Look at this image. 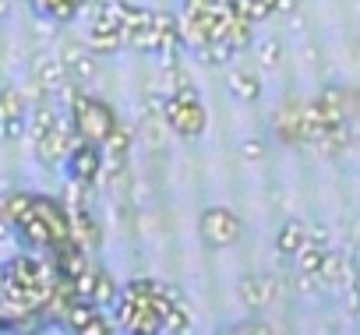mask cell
<instances>
[{"mask_svg":"<svg viewBox=\"0 0 360 335\" xmlns=\"http://www.w3.org/2000/svg\"><path fill=\"white\" fill-rule=\"evenodd\" d=\"M173 303H184L180 293L173 286H162L155 279H134L120 289L117 296V314H113V324L117 331H162V317L169 314Z\"/></svg>","mask_w":360,"mask_h":335,"instance_id":"6da1fadb","label":"cell"},{"mask_svg":"<svg viewBox=\"0 0 360 335\" xmlns=\"http://www.w3.org/2000/svg\"><path fill=\"white\" fill-rule=\"evenodd\" d=\"M162 124L173 134H180L184 141H195V138L205 134L209 113H205V106H202V99H198V92L191 85H180V88H173L166 96V103H162Z\"/></svg>","mask_w":360,"mask_h":335,"instance_id":"7a4b0ae2","label":"cell"},{"mask_svg":"<svg viewBox=\"0 0 360 335\" xmlns=\"http://www.w3.org/2000/svg\"><path fill=\"white\" fill-rule=\"evenodd\" d=\"M68 106H71L75 134H78L82 141H96V145H103L106 134H110V131L117 127V120H120L103 99L85 96V92H75V96L68 99Z\"/></svg>","mask_w":360,"mask_h":335,"instance_id":"3957f363","label":"cell"},{"mask_svg":"<svg viewBox=\"0 0 360 335\" xmlns=\"http://www.w3.org/2000/svg\"><path fill=\"white\" fill-rule=\"evenodd\" d=\"M240 233H244V223L237 219V212H230V209H223V205L205 209L202 219H198V237H202V244L212 247V251L233 247V244L240 240Z\"/></svg>","mask_w":360,"mask_h":335,"instance_id":"277c9868","label":"cell"},{"mask_svg":"<svg viewBox=\"0 0 360 335\" xmlns=\"http://www.w3.org/2000/svg\"><path fill=\"white\" fill-rule=\"evenodd\" d=\"M60 328H68L75 335H110V331H117L113 317H106L103 307H96L92 300H82V296H75L68 303V310L60 314Z\"/></svg>","mask_w":360,"mask_h":335,"instance_id":"5b68a950","label":"cell"},{"mask_svg":"<svg viewBox=\"0 0 360 335\" xmlns=\"http://www.w3.org/2000/svg\"><path fill=\"white\" fill-rule=\"evenodd\" d=\"M75 141H78V134H75L71 117H60V120H57L43 138H36V141H32L39 166H43V170H57V166L68 159V152H71V145H75Z\"/></svg>","mask_w":360,"mask_h":335,"instance_id":"8992f818","label":"cell"},{"mask_svg":"<svg viewBox=\"0 0 360 335\" xmlns=\"http://www.w3.org/2000/svg\"><path fill=\"white\" fill-rule=\"evenodd\" d=\"M64 170H68V180H78V184H96L99 173H103V145L96 141H75L68 159H64Z\"/></svg>","mask_w":360,"mask_h":335,"instance_id":"52a82bcc","label":"cell"},{"mask_svg":"<svg viewBox=\"0 0 360 335\" xmlns=\"http://www.w3.org/2000/svg\"><path fill=\"white\" fill-rule=\"evenodd\" d=\"M25 131H29V99L15 85H4L0 88V134L8 141H18L25 138Z\"/></svg>","mask_w":360,"mask_h":335,"instance_id":"ba28073f","label":"cell"},{"mask_svg":"<svg viewBox=\"0 0 360 335\" xmlns=\"http://www.w3.org/2000/svg\"><path fill=\"white\" fill-rule=\"evenodd\" d=\"M15 237H18V244H22V251H36V254H46L50 247H53V233H50V223H46V216L36 209V202H32V209L22 216V219H15Z\"/></svg>","mask_w":360,"mask_h":335,"instance_id":"9c48e42d","label":"cell"},{"mask_svg":"<svg viewBox=\"0 0 360 335\" xmlns=\"http://www.w3.org/2000/svg\"><path fill=\"white\" fill-rule=\"evenodd\" d=\"M57 57L64 60V67H68V74H71L75 85H85V81H92L99 74V53H92L85 43H75L71 39V43L60 46Z\"/></svg>","mask_w":360,"mask_h":335,"instance_id":"30bf717a","label":"cell"},{"mask_svg":"<svg viewBox=\"0 0 360 335\" xmlns=\"http://www.w3.org/2000/svg\"><path fill=\"white\" fill-rule=\"evenodd\" d=\"M32 78H36L50 96H57V92H64L68 99L75 96V81H71V74H68V67H64L60 57H43V60L32 67Z\"/></svg>","mask_w":360,"mask_h":335,"instance_id":"8fae6325","label":"cell"},{"mask_svg":"<svg viewBox=\"0 0 360 335\" xmlns=\"http://www.w3.org/2000/svg\"><path fill=\"white\" fill-rule=\"evenodd\" d=\"M68 212H71V240L78 244V247H85L89 254L103 244V233H99V223L92 219V212H89V205H68Z\"/></svg>","mask_w":360,"mask_h":335,"instance_id":"7c38bea8","label":"cell"},{"mask_svg":"<svg viewBox=\"0 0 360 335\" xmlns=\"http://www.w3.org/2000/svg\"><path fill=\"white\" fill-rule=\"evenodd\" d=\"M272 296H276V282H272L269 275H244V279H240V300H244L251 310H262Z\"/></svg>","mask_w":360,"mask_h":335,"instance_id":"4fadbf2b","label":"cell"},{"mask_svg":"<svg viewBox=\"0 0 360 335\" xmlns=\"http://www.w3.org/2000/svg\"><path fill=\"white\" fill-rule=\"evenodd\" d=\"M300 117H304V103H286V106H279V113H276V134H279V141H286V145H300Z\"/></svg>","mask_w":360,"mask_h":335,"instance_id":"5bb4252c","label":"cell"},{"mask_svg":"<svg viewBox=\"0 0 360 335\" xmlns=\"http://www.w3.org/2000/svg\"><path fill=\"white\" fill-rule=\"evenodd\" d=\"M226 85H230V92L240 103H255L262 96V78L255 71H248V67H230L226 71Z\"/></svg>","mask_w":360,"mask_h":335,"instance_id":"9a60e30c","label":"cell"},{"mask_svg":"<svg viewBox=\"0 0 360 335\" xmlns=\"http://www.w3.org/2000/svg\"><path fill=\"white\" fill-rule=\"evenodd\" d=\"M304 240H307V226L297 223V219H290V223H283L279 233H276V251L286 254V258H293V254L304 247Z\"/></svg>","mask_w":360,"mask_h":335,"instance_id":"2e32d148","label":"cell"},{"mask_svg":"<svg viewBox=\"0 0 360 335\" xmlns=\"http://www.w3.org/2000/svg\"><path fill=\"white\" fill-rule=\"evenodd\" d=\"M29 4H32L36 15H43V18L57 22V25H68L71 18H78V8L71 4V0H29Z\"/></svg>","mask_w":360,"mask_h":335,"instance_id":"e0dca14e","label":"cell"},{"mask_svg":"<svg viewBox=\"0 0 360 335\" xmlns=\"http://www.w3.org/2000/svg\"><path fill=\"white\" fill-rule=\"evenodd\" d=\"M293 258H297V268H300V275H314V279H318V272H321V261H325V247H321L318 240H311V233H307L304 247H300Z\"/></svg>","mask_w":360,"mask_h":335,"instance_id":"ac0fdd59","label":"cell"},{"mask_svg":"<svg viewBox=\"0 0 360 335\" xmlns=\"http://www.w3.org/2000/svg\"><path fill=\"white\" fill-rule=\"evenodd\" d=\"M318 279H321V282H328V286H339L342 279H353V268H349V261H346L342 254H335V251H325V261H321V272H318Z\"/></svg>","mask_w":360,"mask_h":335,"instance_id":"d6986e66","label":"cell"},{"mask_svg":"<svg viewBox=\"0 0 360 335\" xmlns=\"http://www.w3.org/2000/svg\"><path fill=\"white\" fill-rule=\"evenodd\" d=\"M127 148H131V127L117 120V127L106 134L103 141V155L106 159H127Z\"/></svg>","mask_w":360,"mask_h":335,"instance_id":"ffe728a7","label":"cell"},{"mask_svg":"<svg viewBox=\"0 0 360 335\" xmlns=\"http://www.w3.org/2000/svg\"><path fill=\"white\" fill-rule=\"evenodd\" d=\"M233 8L248 18V22H265V18H272L276 11H279V0H233Z\"/></svg>","mask_w":360,"mask_h":335,"instance_id":"44dd1931","label":"cell"},{"mask_svg":"<svg viewBox=\"0 0 360 335\" xmlns=\"http://www.w3.org/2000/svg\"><path fill=\"white\" fill-rule=\"evenodd\" d=\"M117 296H120V286L113 282V275H110L106 268H99V275H96V289H92V303L106 310V307L117 303Z\"/></svg>","mask_w":360,"mask_h":335,"instance_id":"7402d4cb","label":"cell"},{"mask_svg":"<svg viewBox=\"0 0 360 335\" xmlns=\"http://www.w3.org/2000/svg\"><path fill=\"white\" fill-rule=\"evenodd\" d=\"M162 331H173V335H180V331H195V324H191L184 303H173V307H169V314L162 317Z\"/></svg>","mask_w":360,"mask_h":335,"instance_id":"603a6c76","label":"cell"},{"mask_svg":"<svg viewBox=\"0 0 360 335\" xmlns=\"http://www.w3.org/2000/svg\"><path fill=\"white\" fill-rule=\"evenodd\" d=\"M279 53H283L279 39H265V43L258 46V57H262V64H265V67H276V64H279Z\"/></svg>","mask_w":360,"mask_h":335,"instance_id":"cb8c5ba5","label":"cell"},{"mask_svg":"<svg viewBox=\"0 0 360 335\" xmlns=\"http://www.w3.org/2000/svg\"><path fill=\"white\" fill-rule=\"evenodd\" d=\"M240 155H244V159H248V162H258V159H262V155H265V145H262V141H258V138H248V141H244V145H240Z\"/></svg>","mask_w":360,"mask_h":335,"instance_id":"d4e9b609","label":"cell"},{"mask_svg":"<svg viewBox=\"0 0 360 335\" xmlns=\"http://www.w3.org/2000/svg\"><path fill=\"white\" fill-rule=\"evenodd\" d=\"M8 237H15V226H11V219L4 216V209H0V240H8Z\"/></svg>","mask_w":360,"mask_h":335,"instance_id":"484cf974","label":"cell"},{"mask_svg":"<svg viewBox=\"0 0 360 335\" xmlns=\"http://www.w3.org/2000/svg\"><path fill=\"white\" fill-rule=\"evenodd\" d=\"M11 4H15V0H0V15H8V11H11Z\"/></svg>","mask_w":360,"mask_h":335,"instance_id":"4316f807","label":"cell"},{"mask_svg":"<svg viewBox=\"0 0 360 335\" xmlns=\"http://www.w3.org/2000/svg\"><path fill=\"white\" fill-rule=\"evenodd\" d=\"M71 4H75V8H78V11H82V8H85V4H89V0H71Z\"/></svg>","mask_w":360,"mask_h":335,"instance_id":"83f0119b","label":"cell"}]
</instances>
